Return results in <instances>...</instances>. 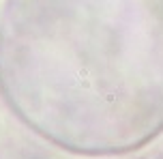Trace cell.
Instances as JSON below:
<instances>
[{
	"label": "cell",
	"mask_w": 163,
	"mask_h": 159,
	"mask_svg": "<svg viewBox=\"0 0 163 159\" xmlns=\"http://www.w3.org/2000/svg\"><path fill=\"white\" fill-rule=\"evenodd\" d=\"M0 159H32L24 153H17V151H11L7 146H0Z\"/></svg>",
	"instance_id": "7a4b0ae2"
},
{
	"label": "cell",
	"mask_w": 163,
	"mask_h": 159,
	"mask_svg": "<svg viewBox=\"0 0 163 159\" xmlns=\"http://www.w3.org/2000/svg\"><path fill=\"white\" fill-rule=\"evenodd\" d=\"M0 84L37 131L118 153L163 127V0H15Z\"/></svg>",
	"instance_id": "6da1fadb"
}]
</instances>
